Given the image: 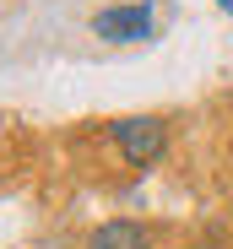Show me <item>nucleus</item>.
<instances>
[{"mask_svg":"<svg viewBox=\"0 0 233 249\" xmlns=\"http://www.w3.org/2000/svg\"><path fill=\"white\" fill-rule=\"evenodd\" d=\"M108 136H114V146H120V157L130 162V168H152V162L168 152V119H158V114H125V119L108 124Z\"/></svg>","mask_w":233,"mask_h":249,"instance_id":"nucleus-1","label":"nucleus"},{"mask_svg":"<svg viewBox=\"0 0 233 249\" xmlns=\"http://www.w3.org/2000/svg\"><path fill=\"white\" fill-rule=\"evenodd\" d=\"M152 27H158V17H152L146 0H136V6H108L92 17V33L108 38V44H141V38H152Z\"/></svg>","mask_w":233,"mask_h":249,"instance_id":"nucleus-2","label":"nucleus"},{"mask_svg":"<svg viewBox=\"0 0 233 249\" xmlns=\"http://www.w3.org/2000/svg\"><path fill=\"white\" fill-rule=\"evenodd\" d=\"M87 249H158V238H152V228L120 217V222L92 228V233H87Z\"/></svg>","mask_w":233,"mask_h":249,"instance_id":"nucleus-3","label":"nucleus"},{"mask_svg":"<svg viewBox=\"0 0 233 249\" xmlns=\"http://www.w3.org/2000/svg\"><path fill=\"white\" fill-rule=\"evenodd\" d=\"M217 6H222V11H228V17H233V0H217Z\"/></svg>","mask_w":233,"mask_h":249,"instance_id":"nucleus-4","label":"nucleus"}]
</instances>
